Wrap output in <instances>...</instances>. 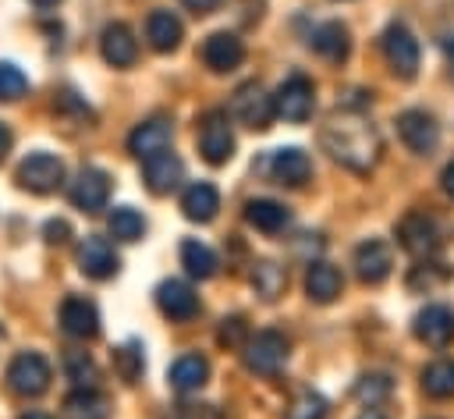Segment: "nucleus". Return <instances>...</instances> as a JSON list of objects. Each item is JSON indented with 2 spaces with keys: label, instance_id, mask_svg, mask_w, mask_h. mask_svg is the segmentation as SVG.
I'll use <instances>...</instances> for the list:
<instances>
[{
  "label": "nucleus",
  "instance_id": "obj_17",
  "mask_svg": "<svg viewBox=\"0 0 454 419\" xmlns=\"http://www.w3.org/2000/svg\"><path fill=\"white\" fill-rule=\"evenodd\" d=\"M415 337L429 348H447L454 341V309L443 302H429L426 309H419L415 323H411Z\"/></svg>",
  "mask_w": 454,
  "mask_h": 419
},
{
  "label": "nucleus",
  "instance_id": "obj_45",
  "mask_svg": "<svg viewBox=\"0 0 454 419\" xmlns=\"http://www.w3.org/2000/svg\"><path fill=\"white\" fill-rule=\"evenodd\" d=\"M18 419H53V415H46V412H25V415H18Z\"/></svg>",
  "mask_w": 454,
  "mask_h": 419
},
{
  "label": "nucleus",
  "instance_id": "obj_30",
  "mask_svg": "<svg viewBox=\"0 0 454 419\" xmlns=\"http://www.w3.org/2000/svg\"><path fill=\"white\" fill-rule=\"evenodd\" d=\"M287 288V270L273 259H262L252 266V291L262 298V302H277Z\"/></svg>",
  "mask_w": 454,
  "mask_h": 419
},
{
  "label": "nucleus",
  "instance_id": "obj_22",
  "mask_svg": "<svg viewBox=\"0 0 454 419\" xmlns=\"http://www.w3.org/2000/svg\"><path fill=\"white\" fill-rule=\"evenodd\" d=\"M309 46H312L323 60L340 64V60H348V53H351V32H348L344 21H323V25H316V28L309 32Z\"/></svg>",
  "mask_w": 454,
  "mask_h": 419
},
{
  "label": "nucleus",
  "instance_id": "obj_39",
  "mask_svg": "<svg viewBox=\"0 0 454 419\" xmlns=\"http://www.w3.org/2000/svg\"><path fill=\"white\" fill-rule=\"evenodd\" d=\"M64 373L67 380H74V387H92L96 380V362L85 352H67L64 355Z\"/></svg>",
  "mask_w": 454,
  "mask_h": 419
},
{
  "label": "nucleus",
  "instance_id": "obj_11",
  "mask_svg": "<svg viewBox=\"0 0 454 419\" xmlns=\"http://www.w3.org/2000/svg\"><path fill=\"white\" fill-rule=\"evenodd\" d=\"M397 135L419 156H426V153H433L440 146V124H436V117L426 114V110H419V107L397 114Z\"/></svg>",
  "mask_w": 454,
  "mask_h": 419
},
{
  "label": "nucleus",
  "instance_id": "obj_9",
  "mask_svg": "<svg viewBox=\"0 0 454 419\" xmlns=\"http://www.w3.org/2000/svg\"><path fill=\"white\" fill-rule=\"evenodd\" d=\"M231 114L245 124V128H255V131H266L270 121L277 117L273 110V96H266V89L259 82H245L234 89L231 96Z\"/></svg>",
  "mask_w": 454,
  "mask_h": 419
},
{
  "label": "nucleus",
  "instance_id": "obj_27",
  "mask_svg": "<svg viewBox=\"0 0 454 419\" xmlns=\"http://www.w3.org/2000/svg\"><path fill=\"white\" fill-rule=\"evenodd\" d=\"M245 220L259 231V234H280L291 224V210L277 199H248L245 202Z\"/></svg>",
  "mask_w": 454,
  "mask_h": 419
},
{
  "label": "nucleus",
  "instance_id": "obj_41",
  "mask_svg": "<svg viewBox=\"0 0 454 419\" xmlns=\"http://www.w3.org/2000/svg\"><path fill=\"white\" fill-rule=\"evenodd\" d=\"M181 4H184L192 14H209V11H216L220 0H181Z\"/></svg>",
  "mask_w": 454,
  "mask_h": 419
},
{
  "label": "nucleus",
  "instance_id": "obj_44",
  "mask_svg": "<svg viewBox=\"0 0 454 419\" xmlns=\"http://www.w3.org/2000/svg\"><path fill=\"white\" fill-rule=\"evenodd\" d=\"M440 50H443V53H447V60L454 64V36H443V39H440Z\"/></svg>",
  "mask_w": 454,
  "mask_h": 419
},
{
  "label": "nucleus",
  "instance_id": "obj_23",
  "mask_svg": "<svg viewBox=\"0 0 454 419\" xmlns=\"http://www.w3.org/2000/svg\"><path fill=\"white\" fill-rule=\"evenodd\" d=\"M206 380H209V362H206V355H199V352L177 355V359L170 362V369H167V383H170L174 391H181V394L199 391Z\"/></svg>",
  "mask_w": 454,
  "mask_h": 419
},
{
  "label": "nucleus",
  "instance_id": "obj_20",
  "mask_svg": "<svg viewBox=\"0 0 454 419\" xmlns=\"http://www.w3.org/2000/svg\"><path fill=\"white\" fill-rule=\"evenodd\" d=\"M170 138H174V124L167 117H149V121H138L128 135V153L145 160L160 149H170Z\"/></svg>",
  "mask_w": 454,
  "mask_h": 419
},
{
  "label": "nucleus",
  "instance_id": "obj_31",
  "mask_svg": "<svg viewBox=\"0 0 454 419\" xmlns=\"http://www.w3.org/2000/svg\"><path fill=\"white\" fill-rule=\"evenodd\" d=\"M106 231H110L114 241H138L145 234V217L135 206H114V213L106 220Z\"/></svg>",
  "mask_w": 454,
  "mask_h": 419
},
{
  "label": "nucleus",
  "instance_id": "obj_42",
  "mask_svg": "<svg viewBox=\"0 0 454 419\" xmlns=\"http://www.w3.org/2000/svg\"><path fill=\"white\" fill-rule=\"evenodd\" d=\"M440 181H443V192H447V195L454 199V160H450V163L443 167V174H440Z\"/></svg>",
  "mask_w": 454,
  "mask_h": 419
},
{
  "label": "nucleus",
  "instance_id": "obj_15",
  "mask_svg": "<svg viewBox=\"0 0 454 419\" xmlns=\"http://www.w3.org/2000/svg\"><path fill=\"white\" fill-rule=\"evenodd\" d=\"M74 259H78V270H82L85 277H92V281H106V277H114L117 266H121V256H117L114 245H110L106 238H99V234H85V238L78 241Z\"/></svg>",
  "mask_w": 454,
  "mask_h": 419
},
{
  "label": "nucleus",
  "instance_id": "obj_19",
  "mask_svg": "<svg viewBox=\"0 0 454 419\" xmlns=\"http://www.w3.org/2000/svg\"><path fill=\"white\" fill-rule=\"evenodd\" d=\"M199 57H202V64L209 71H220L223 75V71H234L245 60V43L234 32H209L206 43H202V50H199Z\"/></svg>",
  "mask_w": 454,
  "mask_h": 419
},
{
  "label": "nucleus",
  "instance_id": "obj_1",
  "mask_svg": "<svg viewBox=\"0 0 454 419\" xmlns=\"http://www.w3.org/2000/svg\"><path fill=\"white\" fill-rule=\"evenodd\" d=\"M319 146L330 153L333 163H340L355 174H369L383 149L380 131L362 114V107H337L326 117V124L319 128Z\"/></svg>",
  "mask_w": 454,
  "mask_h": 419
},
{
  "label": "nucleus",
  "instance_id": "obj_34",
  "mask_svg": "<svg viewBox=\"0 0 454 419\" xmlns=\"http://www.w3.org/2000/svg\"><path fill=\"white\" fill-rule=\"evenodd\" d=\"M390 391H394V380H390L387 373H362V376L355 380V398H358L362 405H369V408L383 405V401L390 398Z\"/></svg>",
  "mask_w": 454,
  "mask_h": 419
},
{
  "label": "nucleus",
  "instance_id": "obj_14",
  "mask_svg": "<svg viewBox=\"0 0 454 419\" xmlns=\"http://www.w3.org/2000/svg\"><path fill=\"white\" fill-rule=\"evenodd\" d=\"M110 202V174L99 167H82L71 181V206L82 213H99Z\"/></svg>",
  "mask_w": 454,
  "mask_h": 419
},
{
  "label": "nucleus",
  "instance_id": "obj_13",
  "mask_svg": "<svg viewBox=\"0 0 454 419\" xmlns=\"http://www.w3.org/2000/svg\"><path fill=\"white\" fill-rule=\"evenodd\" d=\"M57 320H60V330H64L67 337L92 341V337L99 334V309H96V302L85 298V295H67V298L60 302Z\"/></svg>",
  "mask_w": 454,
  "mask_h": 419
},
{
  "label": "nucleus",
  "instance_id": "obj_6",
  "mask_svg": "<svg viewBox=\"0 0 454 419\" xmlns=\"http://www.w3.org/2000/svg\"><path fill=\"white\" fill-rule=\"evenodd\" d=\"M380 46H383L387 67H390L397 78L411 82V78L419 75V43H415V36L408 32V25L390 21L387 32H383V39H380Z\"/></svg>",
  "mask_w": 454,
  "mask_h": 419
},
{
  "label": "nucleus",
  "instance_id": "obj_33",
  "mask_svg": "<svg viewBox=\"0 0 454 419\" xmlns=\"http://www.w3.org/2000/svg\"><path fill=\"white\" fill-rule=\"evenodd\" d=\"M114 373L124 380V383H138L142 373H145V359H142V344L138 341H124L114 348Z\"/></svg>",
  "mask_w": 454,
  "mask_h": 419
},
{
  "label": "nucleus",
  "instance_id": "obj_8",
  "mask_svg": "<svg viewBox=\"0 0 454 419\" xmlns=\"http://www.w3.org/2000/svg\"><path fill=\"white\" fill-rule=\"evenodd\" d=\"M312 107H316V89L305 75H287L277 92H273V110L277 117L291 121V124H301L312 117Z\"/></svg>",
  "mask_w": 454,
  "mask_h": 419
},
{
  "label": "nucleus",
  "instance_id": "obj_5",
  "mask_svg": "<svg viewBox=\"0 0 454 419\" xmlns=\"http://www.w3.org/2000/svg\"><path fill=\"white\" fill-rule=\"evenodd\" d=\"M50 380H53V369L39 352H18L7 366V387L21 398H39L50 387Z\"/></svg>",
  "mask_w": 454,
  "mask_h": 419
},
{
  "label": "nucleus",
  "instance_id": "obj_24",
  "mask_svg": "<svg viewBox=\"0 0 454 419\" xmlns=\"http://www.w3.org/2000/svg\"><path fill=\"white\" fill-rule=\"evenodd\" d=\"M181 36H184V25H181V18H177L174 11L156 7V11L145 18V39H149V46H153L156 53H170V50H177Z\"/></svg>",
  "mask_w": 454,
  "mask_h": 419
},
{
  "label": "nucleus",
  "instance_id": "obj_26",
  "mask_svg": "<svg viewBox=\"0 0 454 419\" xmlns=\"http://www.w3.org/2000/svg\"><path fill=\"white\" fill-rule=\"evenodd\" d=\"M216 210H220V192H216V185H209V181H192V185L184 188V195H181V213H184L188 220L209 224V220L216 217Z\"/></svg>",
  "mask_w": 454,
  "mask_h": 419
},
{
  "label": "nucleus",
  "instance_id": "obj_48",
  "mask_svg": "<svg viewBox=\"0 0 454 419\" xmlns=\"http://www.w3.org/2000/svg\"><path fill=\"white\" fill-rule=\"evenodd\" d=\"M0 341H4V327H0Z\"/></svg>",
  "mask_w": 454,
  "mask_h": 419
},
{
  "label": "nucleus",
  "instance_id": "obj_25",
  "mask_svg": "<svg viewBox=\"0 0 454 419\" xmlns=\"http://www.w3.org/2000/svg\"><path fill=\"white\" fill-rule=\"evenodd\" d=\"M340 288H344V277H340V270L333 263H323V259L309 263V270H305V295L312 302L330 305L340 295Z\"/></svg>",
  "mask_w": 454,
  "mask_h": 419
},
{
  "label": "nucleus",
  "instance_id": "obj_46",
  "mask_svg": "<svg viewBox=\"0 0 454 419\" xmlns=\"http://www.w3.org/2000/svg\"><path fill=\"white\" fill-rule=\"evenodd\" d=\"M32 4H35V7H43V11H46V7H57V4H60V0H32Z\"/></svg>",
  "mask_w": 454,
  "mask_h": 419
},
{
  "label": "nucleus",
  "instance_id": "obj_35",
  "mask_svg": "<svg viewBox=\"0 0 454 419\" xmlns=\"http://www.w3.org/2000/svg\"><path fill=\"white\" fill-rule=\"evenodd\" d=\"M450 277H454V270H450L447 263L419 259V266H411V273H408V288H411V291H429V288H436V284H443V281H450Z\"/></svg>",
  "mask_w": 454,
  "mask_h": 419
},
{
  "label": "nucleus",
  "instance_id": "obj_18",
  "mask_svg": "<svg viewBox=\"0 0 454 419\" xmlns=\"http://www.w3.org/2000/svg\"><path fill=\"white\" fill-rule=\"evenodd\" d=\"M142 178H145V188L153 195H167V192H174L181 185L184 163H181V156L174 149H160V153L142 160Z\"/></svg>",
  "mask_w": 454,
  "mask_h": 419
},
{
  "label": "nucleus",
  "instance_id": "obj_37",
  "mask_svg": "<svg viewBox=\"0 0 454 419\" xmlns=\"http://www.w3.org/2000/svg\"><path fill=\"white\" fill-rule=\"evenodd\" d=\"M28 92V78L18 64L11 60H0V103H14Z\"/></svg>",
  "mask_w": 454,
  "mask_h": 419
},
{
  "label": "nucleus",
  "instance_id": "obj_28",
  "mask_svg": "<svg viewBox=\"0 0 454 419\" xmlns=\"http://www.w3.org/2000/svg\"><path fill=\"white\" fill-rule=\"evenodd\" d=\"M64 419H110V398L96 387H74L64 398Z\"/></svg>",
  "mask_w": 454,
  "mask_h": 419
},
{
  "label": "nucleus",
  "instance_id": "obj_32",
  "mask_svg": "<svg viewBox=\"0 0 454 419\" xmlns=\"http://www.w3.org/2000/svg\"><path fill=\"white\" fill-rule=\"evenodd\" d=\"M422 391L436 401L454 398V359H436L422 369Z\"/></svg>",
  "mask_w": 454,
  "mask_h": 419
},
{
  "label": "nucleus",
  "instance_id": "obj_40",
  "mask_svg": "<svg viewBox=\"0 0 454 419\" xmlns=\"http://www.w3.org/2000/svg\"><path fill=\"white\" fill-rule=\"evenodd\" d=\"M43 234H46V241H50V245H60V241H67V234H71V224H67V220H57V217H50V220L43 224Z\"/></svg>",
  "mask_w": 454,
  "mask_h": 419
},
{
  "label": "nucleus",
  "instance_id": "obj_10",
  "mask_svg": "<svg viewBox=\"0 0 454 419\" xmlns=\"http://www.w3.org/2000/svg\"><path fill=\"white\" fill-rule=\"evenodd\" d=\"M199 153L206 163L220 167L234 156V135H231V121L227 110H209L199 121Z\"/></svg>",
  "mask_w": 454,
  "mask_h": 419
},
{
  "label": "nucleus",
  "instance_id": "obj_7",
  "mask_svg": "<svg viewBox=\"0 0 454 419\" xmlns=\"http://www.w3.org/2000/svg\"><path fill=\"white\" fill-rule=\"evenodd\" d=\"M255 170H259V174H266V178H270V181H277V185L298 188V185H305V181L312 178V160H309V153H305V149H298V146H284V149L266 153V156H262V163H259Z\"/></svg>",
  "mask_w": 454,
  "mask_h": 419
},
{
  "label": "nucleus",
  "instance_id": "obj_4",
  "mask_svg": "<svg viewBox=\"0 0 454 419\" xmlns=\"http://www.w3.org/2000/svg\"><path fill=\"white\" fill-rule=\"evenodd\" d=\"M397 241H401V249L408 252V256H415V259H433L436 252H440V245H443V234H440V224L429 217V213H408V217H401V224H397Z\"/></svg>",
  "mask_w": 454,
  "mask_h": 419
},
{
  "label": "nucleus",
  "instance_id": "obj_36",
  "mask_svg": "<svg viewBox=\"0 0 454 419\" xmlns=\"http://www.w3.org/2000/svg\"><path fill=\"white\" fill-rule=\"evenodd\" d=\"M326 398L319 394V391H312V387H305V391H298V398L287 405V412H284V419H326Z\"/></svg>",
  "mask_w": 454,
  "mask_h": 419
},
{
  "label": "nucleus",
  "instance_id": "obj_29",
  "mask_svg": "<svg viewBox=\"0 0 454 419\" xmlns=\"http://www.w3.org/2000/svg\"><path fill=\"white\" fill-rule=\"evenodd\" d=\"M181 266L188 270V277H195V281H209V277L216 273L220 259H216V252H213L206 241H199V238H184V241H181Z\"/></svg>",
  "mask_w": 454,
  "mask_h": 419
},
{
  "label": "nucleus",
  "instance_id": "obj_16",
  "mask_svg": "<svg viewBox=\"0 0 454 419\" xmlns=\"http://www.w3.org/2000/svg\"><path fill=\"white\" fill-rule=\"evenodd\" d=\"M156 305H160V312H163L167 320H174V323H188V320H195L199 309H202L195 288H192L188 281H177V277L160 281V288H156Z\"/></svg>",
  "mask_w": 454,
  "mask_h": 419
},
{
  "label": "nucleus",
  "instance_id": "obj_21",
  "mask_svg": "<svg viewBox=\"0 0 454 419\" xmlns=\"http://www.w3.org/2000/svg\"><path fill=\"white\" fill-rule=\"evenodd\" d=\"M99 53L110 67H131L135 57H138V43H135V32L124 25V21H110L99 36Z\"/></svg>",
  "mask_w": 454,
  "mask_h": 419
},
{
  "label": "nucleus",
  "instance_id": "obj_38",
  "mask_svg": "<svg viewBox=\"0 0 454 419\" xmlns=\"http://www.w3.org/2000/svg\"><path fill=\"white\" fill-rule=\"evenodd\" d=\"M245 341H248V323H245V316H223L220 320V327H216V344L220 348H245Z\"/></svg>",
  "mask_w": 454,
  "mask_h": 419
},
{
  "label": "nucleus",
  "instance_id": "obj_3",
  "mask_svg": "<svg viewBox=\"0 0 454 419\" xmlns=\"http://www.w3.org/2000/svg\"><path fill=\"white\" fill-rule=\"evenodd\" d=\"M14 181H18L25 192H32V195H50V192H57L60 181H64V160L53 156V153H43V149H39V153H28V156L18 163Z\"/></svg>",
  "mask_w": 454,
  "mask_h": 419
},
{
  "label": "nucleus",
  "instance_id": "obj_43",
  "mask_svg": "<svg viewBox=\"0 0 454 419\" xmlns=\"http://www.w3.org/2000/svg\"><path fill=\"white\" fill-rule=\"evenodd\" d=\"M7 149H11V128L0 121V160L7 156Z\"/></svg>",
  "mask_w": 454,
  "mask_h": 419
},
{
  "label": "nucleus",
  "instance_id": "obj_2",
  "mask_svg": "<svg viewBox=\"0 0 454 419\" xmlns=\"http://www.w3.org/2000/svg\"><path fill=\"white\" fill-rule=\"evenodd\" d=\"M287 337L280 330H255L248 334L245 348H241V359H245V369L255 373V376H277L284 359H287Z\"/></svg>",
  "mask_w": 454,
  "mask_h": 419
},
{
  "label": "nucleus",
  "instance_id": "obj_47",
  "mask_svg": "<svg viewBox=\"0 0 454 419\" xmlns=\"http://www.w3.org/2000/svg\"><path fill=\"white\" fill-rule=\"evenodd\" d=\"M358 419H387V415H380V412H362Z\"/></svg>",
  "mask_w": 454,
  "mask_h": 419
},
{
  "label": "nucleus",
  "instance_id": "obj_12",
  "mask_svg": "<svg viewBox=\"0 0 454 419\" xmlns=\"http://www.w3.org/2000/svg\"><path fill=\"white\" fill-rule=\"evenodd\" d=\"M351 266L358 273L362 284H383L390 277V266H394V252L383 238H365L355 245V256H351Z\"/></svg>",
  "mask_w": 454,
  "mask_h": 419
}]
</instances>
